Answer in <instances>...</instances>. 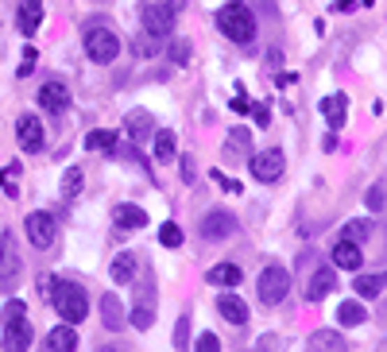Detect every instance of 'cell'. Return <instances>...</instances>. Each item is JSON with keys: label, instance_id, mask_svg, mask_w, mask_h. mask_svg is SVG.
Returning <instances> with one entry per match:
<instances>
[{"label": "cell", "instance_id": "cell-31", "mask_svg": "<svg viewBox=\"0 0 387 352\" xmlns=\"http://www.w3.org/2000/svg\"><path fill=\"white\" fill-rule=\"evenodd\" d=\"M372 228H376V225H372V221H349V225L341 228V240L364 244V240H368V236H372Z\"/></svg>", "mask_w": 387, "mask_h": 352}, {"label": "cell", "instance_id": "cell-39", "mask_svg": "<svg viewBox=\"0 0 387 352\" xmlns=\"http://www.w3.org/2000/svg\"><path fill=\"white\" fill-rule=\"evenodd\" d=\"M35 70V47H27L24 50V62H20V70H16V78H27Z\"/></svg>", "mask_w": 387, "mask_h": 352}, {"label": "cell", "instance_id": "cell-29", "mask_svg": "<svg viewBox=\"0 0 387 352\" xmlns=\"http://www.w3.org/2000/svg\"><path fill=\"white\" fill-rule=\"evenodd\" d=\"M117 135L120 132H112V128H93V132L85 135V147L89 151H112L117 147Z\"/></svg>", "mask_w": 387, "mask_h": 352}, {"label": "cell", "instance_id": "cell-8", "mask_svg": "<svg viewBox=\"0 0 387 352\" xmlns=\"http://www.w3.org/2000/svg\"><path fill=\"white\" fill-rule=\"evenodd\" d=\"M20 275V248L12 233H0V286H12Z\"/></svg>", "mask_w": 387, "mask_h": 352}, {"label": "cell", "instance_id": "cell-6", "mask_svg": "<svg viewBox=\"0 0 387 352\" xmlns=\"http://www.w3.org/2000/svg\"><path fill=\"white\" fill-rule=\"evenodd\" d=\"M252 178L256 182H275L279 175H283V167H286V155L279 147H268V151H260V155H252Z\"/></svg>", "mask_w": 387, "mask_h": 352}, {"label": "cell", "instance_id": "cell-36", "mask_svg": "<svg viewBox=\"0 0 387 352\" xmlns=\"http://www.w3.org/2000/svg\"><path fill=\"white\" fill-rule=\"evenodd\" d=\"M364 201H368V210H372V213H379V210H384V182H376V186H372V190H368V198H364Z\"/></svg>", "mask_w": 387, "mask_h": 352}, {"label": "cell", "instance_id": "cell-23", "mask_svg": "<svg viewBox=\"0 0 387 352\" xmlns=\"http://www.w3.org/2000/svg\"><path fill=\"white\" fill-rule=\"evenodd\" d=\"M39 24H43V0H24V4H20V31L35 35Z\"/></svg>", "mask_w": 387, "mask_h": 352}, {"label": "cell", "instance_id": "cell-12", "mask_svg": "<svg viewBox=\"0 0 387 352\" xmlns=\"http://www.w3.org/2000/svg\"><path fill=\"white\" fill-rule=\"evenodd\" d=\"M152 132H155V117L147 109H132L124 117V135L132 143H143V140H152Z\"/></svg>", "mask_w": 387, "mask_h": 352}, {"label": "cell", "instance_id": "cell-30", "mask_svg": "<svg viewBox=\"0 0 387 352\" xmlns=\"http://www.w3.org/2000/svg\"><path fill=\"white\" fill-rule=\"evenodd\" d=\"M82 186H85V175H82V167H66V175H62V198H66V201H78V193H82Z\"/></svg>", "mask_w": 387, "mask_h": 352}, {"label": "cell", "instance_id": "cell-37", "mask_svg": "<svg viewBox=\"0 0 387 352\" xmlns=\"http://www.w3.org/2000/svg\"><path fill=\"white\" fill-rule=\"evenodd\" d=\"M248 112H252V120L260 128H268L271 124V109H268V101H263V105H248Z\"/></svg>", "mask_w": 387, "mask_h": 352}, {"label": "cell", "instance_id": "cell-7", "mask_svg": "<svg viewBox=\"0 0 387 352\" xmlns=\"http://www.w3.org/2000/svg\"><path fill=\"white\" fill-rule=\"evenodd\" d=\"M140 20H143V27H147V35H155V39L175 31V12H170L167 4H143Z\"/></svg>", "mask_w": 387, "mask_h": 352}, {"label": "cell", "instance_id": "cell-38", "mask_svg": "<svg viewBox=\"0 0 387 352\" xmlns=\"http://www.w3.org/2000/svg\"><path fill=\"white\" fill-rule=\"evenodd\" d=\"M178 167H182V182H194V178H198V163H194L190 155H182V159H178Z\"/></svg>", "mask_w": 387, "mask_h": 352}, {"label": "cell", "instance_id": "cell-44", "mask_svg": "<svg viewBox=\"0 0 387 352\" xmlns=\"http://www.w3.org/2000/svg\"><path fill=\"white\" fill-rule=\"evenodd\" d=\"M356 4H360V0H333V4H329V12H353Z\"/></svg>", "mask_w": 387, "mask_h": 352}, {"label": "cell", "instance_id": "cell-1", "mask_svg": "<svg viewBox=\"0 0 387 352\" xmlns=\"http://www.w3.org/2000/svg\"><path fill=\"white\" fill-rule=\"evenodd\" d=\"M217 27L228 35L233 43H240V47H248V43L256 39V16L248 12L244 0H228L225 8L217 12Z\"/></svg>", "mask_w": 387, "mask_h": 352}, {"label": "cell", "instance_id": "cell-27", "mask_svg": "<svg viewBox=\"0 0 387 352\" xmlns=\"http://www.w3.org/2000/svg\"><path fill=\"white\" fill-rule=\"evenodd\" d=\"M152 140H155V159H159V163H170L178 155V140H175V132H170V128L152 132Z\"/></svg>", "mask_w": 387, "mask_h": 352}, {"label": "cell", "instance_id": "cell-4", "mask_svg": "<svg viewBox=\"0 0 387 352\" xmlns=\"http://www.w3.org/2000/svg\"><path fill=\"white\" fill-rule=\"evenodd\" d=\"M85 54H89L93 62L109 66V62L120 54V39H117V31H112V27H89V31H85Z\"/></svg>", "mask_w": 387, "mask_h": 352}, {"label": "cell", "instance_id": "cell-9", "mask_svg": "<svg viewBox=\"0 0 387 352\" xmlns=\"http://www.w3.org/2000/svg\"><path fill=\"white\" fill-rule=\"evenodd\" d=\"M0 325H4V352L31 349V325H27V314H16V318L0 321Z\"/></svg>", "mask_w": 387, "mask_h": 352}, {"label": "cell", "instance_id": "cell-19", "mask_svg": "<svg viewBox=\"0 0 387 352\" xmlns=\"http://www.w3.org/2000/svg\"><path fill=\"white\" fill-rule=\"evenodd\" d=\"M47 349L51 352H74L78 349V329L70 325H59V329H51V333H47Z\"/></svg>", "mask_w": 387, "mask_h": 352}, {"label": "cell", "instance_id": "cell-32", "mask_svg": "<svg viewBox=\"0 0 387 352\" xmlns=\"http://www.w3.org/2000/svg\"><path fill=\"white\" fill-rule=\"evenodd\" d=\"M159 244L163 248H178V244H182V228H178L175 221H167V225L159 228Z\"/></svg>", "mask_w": 387, "mask_h": 352}, {"label": "cell", "instance_id": "cell-40", "mask_svg": "<svg viewBox=\"0 0 387 352\" xmlns=\"http://www.w3.org/2000/svg\"><path fill=\"white\" fill-rule=\"evenodd\" d=\"M217 349H221V341H217L213 333H202V337H198V352H217Z\"/></svg>", "mask_w": 387, "mask_h": 352}, {"label": "cell", "instance_id": "cell-2", "mask_svg": "<svg viewBox=\"0 0 387 352\" xmlns=\"http://www.w3.org/2000/svg\"><path fill=\"white\" fill-rule=\"evenodd\" d=\"M51 302H54V310L62 314V321H70V325L85 321V314H89V294H85L78 283H59V279H54Z\"/></svg>", "mask_w": 387, "mask_h": 352}, {"label": "cell", "instance_id": "cell-20", "mask_svg": "<svg viewBox=\"0 0 387 352\" xmlns=\"http://www.w3.org/2000/svg\"><path fill=\"white\" fill-rule=\"evenodd\" d=\"M205 279H210L213 286H228V291H233V286H240L244 271L236 267V263H217V267H210V271H205Z\"/></svg>", "mask_w": 387, "mask_h": 352}, {"label": "cell", "instance_id": "cell-14", "mask_svg": "<svg viewBox=\"0 0 387 352\" xmlns=\"http://www.w3.org/2000/svg\"><path fill=\"white\" fill-rule=\"evenodd\" d=\"M39 105H43L47 112H54V117H59V112L70 109V89H66L62 82H47V85L39 89Z\"/></svg>", "mask_w": 387, "mask_h": 352}, {"label": "cell", "instance_id": "cell-25", "mask_svg": "<svg viewBox=\"0 0 387 352\" xmlns=\"http://www.w3.org/2000/svg\"><path fill=\"white\" fill-rule=\"evenodd\" d=\"M337 321H341L345 329H356V325H364V321H368V310H364L356 298H349V302H341V306H337Z\"/></svg>", "mask_w": 387, "mask_h": 352}, {"label": "cell", "instance_id": "cell-21", "mask_svg": "<svg viewBox=\"0 0 387 352\" xmlns=\"http://www.w3.org/2000/svg\"><path fill=\"white\" fill-rule=\"evenodd\" d=\"M310 349L314 352H345L349 344H345V337L333 333V329H314V333H310Z\"/></svg>", "mask_w": 387, "mask_h": 352}, {"label": "cell", "instance_id": "cell-45", "mask_svg": "<svg viewBox=\"0 0 387 352\" xmlns=\"http://www.w3.org/2000/svg\"><path fill=\"white\" fill-rule=\"evenodd\" d=\"M167 8H170V12H175V16H178V12L186 8V0H167Z\"/></svg>", "mask_w": 387, "mask_h": 352}, {"label": "cell", "instance_id": "cell-33", "mask_svg": "<svg viewBox=\"0 0 387 352\" xmlns=\"http://www.w3.org/2000/svg\"><path fill=\"white\" fill-rule=\"evenodd\" d=\"M132 50L140 54V59H152L155 50H159V43H155V35H143V39H136V43H132Z\"/></svg>", "mask_w": 387, "mask_h": 352}, {"label": "cell", "instance_id": "cell-5", "mask_svg": "<svg viewBox=\"0 0 387 352\" xmlns=\"http://www.w3.org/2000/svg\"><path fill=\"white\" fill-rule=\"evenodd\" d=\"M24 228H27V240H31L39 251H47V248L54 244V236H59V225H54V217H51L47 210H35V213H27Z\"/></svg>", "mask_w": 387, "mask_h": 352}, {"label": "cell", "instance_id": "cell-26", "mask_svg": "<svg viewBox=\"0 0 387 352\" xmlns=\"http://www.w3.org/2000/svg\"><path fill=\"white\" fill-rule=\"evenodd\" d=\"M101 321H105V329H120V325H124V306H120V298L112 291L101 298Z\"/></svg>", "mask_w": 387, "mask_h": 352}, {"label": "cell", "instance_id": "cell-15", "mask_svg": "<svg viewBox=\"0 0 387 352\" xmlns=\"http://www.w3.org/2000/svg\"><path fill=\"white\" fill-rule=\"evenodd\" d=\"M112 225H117L120 233H136V228L147 225V213H143L140 205H128V201H120V205H112Z\"/></svg>", "mask_w": 387, "mask_h": 352}, {"label": "cell", "instance_id": "cell-16", "mask_svg": "<svg viewBox=\"0 0 387 352\" xmlns=\"http://www.w3.org/2000/svg\"><path fill=\"white\" fill-rule=\"evenodd\" d=\"M329 260H333L341 271H360L364 251H360V244H353V240H337V244H333V256H329Z\"/></svg>", "mask_w": 387, "mask_h": 352}, {"label": "cell", "instance_id": "cell-43", "mask_svg": "<svg viewBox=\"0 0 387 352\" xmlns=\"http://www.w3.org/2000/svg\"><path fill=\"white\" fill-rule=\"evenodd\" d=\"M35 286H39V294H43V298H51V286H54V275H39V283H35Z\"/></svg>", "mask_w": 387, "mask_h": 352}, {"label": "cell", "instance_id": "cell-17", "mask_svg": "<svg viewBox=\"0 0 387 352\" xmlns=\"http://www.w3.org/2000/svg\"><path fill=\"white\" fill-rule=\"evenodd\" d=\"M217 310H221V318L228 321V325H248V306L236 294H217Z\"/></svg>", "mask_w": 387, "mask_h": 352}, {"label": "cell", "instance_id": "cell-34", "mask_svg": "<svg viewBox=\"0 0 387 352\" xmlns=\"http://www.w3.org/2000/svg\"><path fill=\"white\" fill-rule=\"evenodd\" d=\"M175 349H190V318H178V325H175Z\"/></svg>", "mask_w": 387, "mask_h": 352}, {"label": "cell", "instance_id": "cell-22", "mask_svg": "<svg viewBox=\"0 0 387 352\" xmlns=\"http://www.w3.org/2000/svg\"><path fill=\"white\" fill-rule=\"evenodd\" d=\"M337 291V275L329 267H321V271H314V279H310V291H306V298L310 302H321L326 294H333Z\"/></svg>", "mask_w": 387, "mask_h": 352}, {"label": "cell", "instance_id": "cell-18", "mask_svg": "<svg viewBox=\"0 0 387 352\" xmlns=\"http://www.w3.org/2000/svg\"><path fill=\"white\" fill-rule=\"evenodd\" d=\"M321 117L329 120V128H333V132L345 124V117H349V97H345V93H333V97L321 101Z\"/></svg>", "mask_w": 387, "mask_h": 352}, {"label": "cell", "instance_id": "cell-13", "mask_svg": "<svg viewBox=\"0 0 387 352\" xmlns=\"http://www.w3.org/2000/svg\"><path fill=\"white\" fill-rule=\"evenodd\" d=\"M16 135H20V147H24L27 155H39V151H43V124H39V117H20L16 120Z\"/></svg>", "mask_w": 387, "mask_h": 352}, {"label": "cell", "instance_id": "cell-41", "mask_svg": "<svg viewBox=\"0 0 387 352\" xmlns=\"http://www.w3.org/2000/svg\"><path fill=\"white\" fill-rule=\"evenodd\" d=\"M248 105H252V101L244 97V85H236V97H233V112H248Z\"/></svg>", "mask_w": 387, "mask_h": 352}, {"label": "cell", "instance_id": "cell-11", "mask_svg": "<svg viewBox=\"0 0 387 352\" xmlns=\"http://www.w3.org/2000/svg\"><path fill=\"white\" fill-rule=\"evenodd\" d=\"M221 155H225V163H248L252 159V132L248 128H233L225 147H221Z\"/></svg>", "mask_w": 387, "mask_h": 352}, {"label": "cell", "instance_id": "cell-35", "mask_svg": "<svg viewBox=\"0 0 387 352\" xmlns=\"http://www.w3.org/2000/svg\"><path fill=\"white\" fill-rule=\"evenodd\" d=\"M170 59L182 66V62H190V39H175L170 43Z\"/></svg>", "mask_w": 387, "mask_h": 352}, {"label": "cell", "instance_id": "cell-42", "mask_svg": "<svg viewBox=\"0 0 387 352\" xmlns=\"http://www.w3.org/2000/svg\"><path fill=\"white\" fill-rule=\"evenodd\" d=\"M213 178H217V182H221V186H225V190H228V193H244V186L236 182V178H225V175H213Z\"/></svg>", "mask_w": 387, "mask_h": 352}, {"label": "cell", "instance_id": "cell-28", "mask_svg": "<svg viewBox=\"0 0 387 352\" xmlns=\"http://www.w3.org/2000/svg\"><path fill=\"white\" fill-rule=\"evenodd\" d=\"M387 286L384 275H356L353 279V291L360 294V298H379V291Z\"/></svg>", "mask_w": 387, "mask_h": 352}, {"label": "cell", "instance_id": "cell-10", "mask_svg": "<svg viewBox=\"0 0 387 352\" xmlns=\"http://www.w3.org/2000/svg\"><path fill=\"white\" fill-rule=\"evenodd\" d=\"M236 233V217L228 210H213L202 217V240H228Z\"/></svg>", "mask_w": 387, "mask_h": 352}, {"label": "cell", "instance_id": "cell-3", "mask_svg": "<svg viewBox=\"0 0 387 352\" xmlns=\"http://www.w3.org/2000/svg\"><path fill=\"white\" fill-rule=\"evenodd\" d=\"M286 291H291V271L286 267L271 263V267L260 271V279H256V294H260L263 306H279V302L286 298Z\"/></svg>", "mask_w": 387, "mask_h": 352}, {"label": "cell", "instance_id": "cell-24", "mask_svg": "<svg viewBox=\"0 0 387 352\" xmlns=\"http://www.w3.org/2000/svg\"><path fill=\"white\" fill-rule=\"evenodd\" d=\"M136 267H140V256H132V251H120L117 260H112V283H132L136 279Z\"/></svg>", "mask_w": 387, "mask_h": 352}]
</instances>
